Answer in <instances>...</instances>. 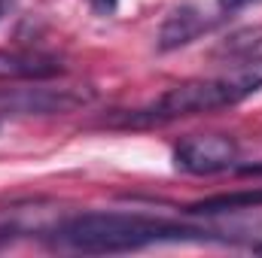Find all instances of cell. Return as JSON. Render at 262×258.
I'll return each instance as SVG.
<instances>
[{
	"instance_id": "obj_1",
	"label": "cell",
	"mask_w": 262,
	"mask_h": 258,
	"mask_svg": "<svg viewBox=\"0 0 262 258\" xmlns=\"http://www.w3.org/2000/svg\"><path fill=\"white\" fill-rule=\"evenodd\" d=\"M180 240H216L213 231L195 225L156 219L143 213H76L55 225L52 243L73 252L110 255V252H134L152 243H180Z\"/></svg>"
},
{
	"instance_id": "obj_2",
	"label": "cell",
	"mask_w": 262,
	"mask_h": 258,
	"mask_svg": "<svg viewBox=\"0 0 262 258\" xmlns=\"http://www.w3.org/2000/svg\"><path fill=\"white\" fill-rule=\"evenodd\" d=\"M259 88H262V61H250V64H241L229 76L180 82V85L168 88L162 97H156L149 107L116 113L110 119V125L156 128V125H165V122H174V119H186V116H201V113L235 107V104L247 100L250 94H256Z\"/></svg>"
},
{
	"instance_id": "obj_3",
	"label": "cell",
	"mask_w": 262,
	"mask_h": 258,
	"mask_svg": "<svg viewBox=\"0 0 262 258\" xmlns=\"http://www.w3.org/2000/svg\"><path fill=\"white\" fill-rule=\"evenodd\" d=\"M95 100V91L85 85H31V88H3L0 91V113L12 116H55L73 113Z\"/></svg>"
},
{
	"instance_id": "obj_4",
	"label": "cell",
	"mask_w": 262,
	"mask_h": 258,
	"mask_svg": "<svg viewBox=\"0 0 262 258\" xmlns=\"http://www.w3.org/2000/svg\"><path fill=\"white\" fill-rule=\"evenodd\" d=\"M238 161V143L229 134H192L174 146V167L192 176H213Z\"/></svg>"
},
{
	"instance_id": "obj_5",
	"label": "cell",
	"mask_w": 262,
	"mask_h": 258,
	"mask_svg": "<svg viewBox=\"0 0 262 258\" xmlns=\"http://www.w3.org/2000/svg\"><path fill=\"white\" fill-rule=\"evenodd\" d=\"M213 24L216 21L207 18V12L198 9L195 3H180L165 15V21L159 28V37H156V46H159V52L183 49V46L195 43L201 34H207Z\"/></svg>"
},
{
	"instance_id": "obj_6",
	"label": "cell",
	"mask_w": 262,
	"mask_h": 258,
	"mask_svg": "<svg viewBox=\"0 0 262 258\" xmlns=\"http://www.w3.org/2000/svg\"><path fill=\"white\" fill-rule=\"evenodd\" d=\"M64 73L58 55L40 49H0V79L21 82H46Z\"/></svg>"
},
{
	"instance_id": "obj_7",
	"label": "cell",
	"mask_w": 262,
	"mask_h": 258,
	"mask_svg": "<svg viewBox=\"0 0 262 258\" xmlns=\"http://www.w3.org/2000/svg\"><path fill=\"white\" fill-rule=\"evenodd\" d=\"M259 46H262V28H241V31L229 34L213 49V58H220V61H247Z\"/></svg>"
},
{
	"instance_id": "obj_8",
	"label": "cell",
	"mask_w": 262,
	"mask_h": 258,
	"mask_svg": "<svg viewBox=\"0 0 262 258\" xmlns=\"http://www.w3.org/2000/svg\"><path fill=\"white\" fill-rule=\"evenodd\" d=\"M262 207V189L259 192H235V194H213L198 203H189L186 213H229V210H250Z\"/></svg>"
},
{
	"instance_id": "obj_9",
	"label": "cell",
	"mask_w": 262,
	"mask_h": 258,
	"mask_svg": "<svg viewBox=\"0 0 262 258\" xmlns=\"http://www.w3.org/2000/svg\"><path fill=\"white\" fill-rule=\"evenodd\" d=\"M253 3H262V0H216V6L223 9V12H241L244 6H253Z\"/></svg>"
},
{
	"instance_id": "obj_10",
	"label": "cell",
	"mask_w": 262,
	"mask_h": 258,
	"mask_svg": "<svg viewBox=\"0 0 262 258\" xmlns=\"http://www.w3.org/2000/svg\"><path fill=\"white\" fill-rule=\"evenodd\" d=\"M89 6L95 9V15H113L119 0H89Z\"/></svg>"
},
{
	"instance_id": "obj_11",
	"label": "cell",
	"mask_w": 262,
	"mask_h": 258,
	"mask_svg": "<svg viewBox=\"0 0 262 258\" xmlns=\"http://www.w3.org/2000/svg\"><path fill=\"white\" fill-rule=\"evenodd\" d=\"M9 3H12V0H0V18L6 15V9H9Z\"/></svg>"
},
{
	"instance_id": "obj_12",
	"label": "cell",
	"mask_w": 262,
	"mask_h": 258,
	"mask_svg": "<svg viewBox=\"0 0 262 258\" xmlns=\"http://www.w3.org/2000/svg\"><path fill=\"white\" fill-rule=\"evenodd\" d=\"M9 240H12V237H9V234H6V231H0V246H6V243H9Z\"/></svg>"
}]
</instances>
